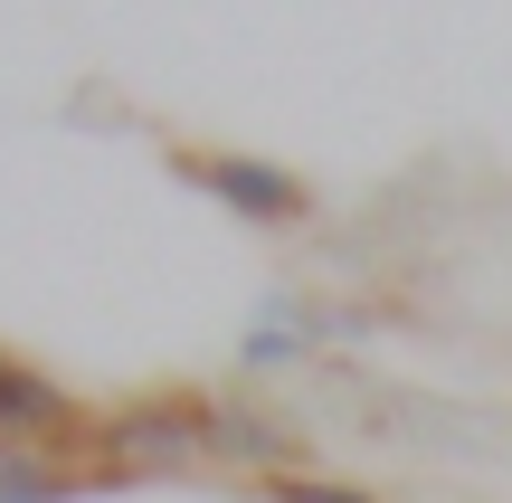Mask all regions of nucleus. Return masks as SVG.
I'll list each match as a JSON object with an SVG mask.
<instances>
[{"label":"nucleus","mask_w":512,"mask_h":503,"mask_svg":"<svg viewBox=\"0 0 512 503\" xmlns=\"http://www.w3.org/2000/svg\"><path fill=\"white\" fill-rule=\"evenodd\" d=\"M209 456L247 466L256 485H275V475H304V437H294L275 409H256V399H209Z\"/></svg>","instance_id":"20e7f679"},{"label":"nucleus","mask_w":512,"mask_h":503,"mask_svg":"<svg viewBox=\"0 0 512 503\" xmlns=\"http://www.w3.org/2000/svg\"><path fill=\"white\" fill-rule=\"evenodd\" d=\"M86 447H95V456H114V475L209 456V399L162 390V399H133V409H105V418H86Z\"/></svg>","instance_id":"f03ea898"},{"label":"nucleus","mask_w":512,"mask_h":503,"mask_svg":"<svg viewBox=\"0 0 512 503\" xmlns=\"http://www.w3.org/2000/svg\"><path fill=\"white\" fill-rule=\"evenodd\" d=\"M266 503H389V494H370V485H351V475H275V485H256Z\"/></svg>","instance_id":"423d86ee"},{"label":"nucleus","mask_w":512,"mask_h":503,"mask_svg":"<svg viewBox=\"0 0 512 503\" xmlns=\"http://www.w3.org/2000/svg\"><path fill=\"white\" fill-rule=\"evenodd\" d=\"M76 437H86V409H76L48 371H29V361L0 352V456H19V447H76Z\"/></svg>","instance_id":"7ed1b4c3"},{"label":"nucleus","mask_w":512,"mask_h":503,"mask_svg":"<svg viewBox=\"0 0 512 503\" xmlns=\"http://www.w3.org/2000/svg\"><path fill=\"white\" fill-rule=\"evenodd\" d=\"M171 171H181L190 190H209L219 209H238L247 228H304L313 219V181L285 162H266V152H209V143H171L162 152Z\"/></svg>","instance_id":"f257e3e1"},{"label":"nucleus","mask_w":512,"mask_h":503,"mask_svg":"<svg viewBox=\"0 0 512 503\" xmlns=\"http://www.w3.org/2000/svg\"><path fill=\"white\" fill-rule=\"evenodd\" d=\"M95 485H105V475L76 466V447H19V456H0V503H76Z\"/></svg>","instance_id":"39448f33"}]
</instances>
